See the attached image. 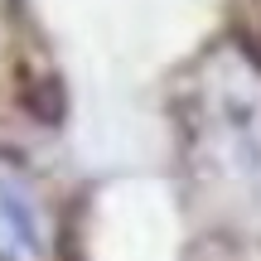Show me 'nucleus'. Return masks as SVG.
Listing matches in <instances>:
<instances>
[{
	"label": "nucleus",
	"instance_id": "obj_1",
	"mask_svg": "<svg viewBox=\"0 0 261 261\" xmlns=\"http://www.w3.org/2000/svg\"><path fill=\"white\" fill-rule=\"evenodd\" d=\"M0 252L15 261H34L44 252V232H39V213L29 194L15 179H0Z\"/></svg>",
	"mask_w": 261,
	"mask_h": 261
}]
</instances>
